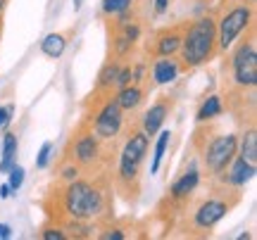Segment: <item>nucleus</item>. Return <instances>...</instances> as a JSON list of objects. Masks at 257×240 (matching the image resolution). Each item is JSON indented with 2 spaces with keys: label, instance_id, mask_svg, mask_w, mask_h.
I'll use <instances>...</instances> for the list:
<instances>
[{
  "label": "nucleus",
  "instance_id": "nucleus-1",
  "mask_svg": "<svg viewBox=\"0 0 257 240\" xmlns=\"http://www.w3.org/2000/svg\"><path fill=\"white\" fill-rule=\"evenodd\" d=\"M181 57L186 67H200L217 53V22L212 17H200L193 22L181 36Z\"/></svg>",
  "mask_w": 257,
  "mask_h": 240
},
{
  "label": "nucleus",
  "instance_id": "nucleus-2",
  "mask_svg": "<svg viewBox=\"0 0 257 240\" xmlns=\"http://www.w3.org/2000/svg\"><path fill=\"white\" fill-rule=\"evenodd\" d=\"M64 209L74 221H88L102 212V195L86 181H69L64 193Z\"/></svg>",
  "mask_w": 257,
  "mask_h": 240
},
{
  "label": "nucleus",
  "instance_id": "nucleus-3",
  "mask_svg": "<svg viewBox=\"0 0 257 240\" xmlns=\"http://www.w3.org/2000/svg\"><path fill=\"white\" fill-rule=\"evenodd\" d=\"M252 19H255V15H252L250 5H236L229 12H224L219 24H217V48L226 50L233 46V41L243 34V29H248L252 24Z\"/></svg>",
  "mask_w": 257,
  "mask_h": 240
},
{
  "label": "nucleus",
  "instance_id": "nucleus-4",
  "mask_svg": "<svg viewBox=\"0 0 257 240\" xmlns=\"http://www.w3.org/2000/svg\"><path fill=\"white\" fill-rule=\"evenodd\" d=\"M233 79L240 88H255L257 86V48L255 41H243L231 57Z\"/></svg>",
  "mask_w": 257,
  "mask_h": 240
},
{
  "label": "nucleus",
  "instance_id": "nucleus-5",
  "mask_svg": "<svg viewBox=\"0 0 257 240\" xmlns=\"http://www.w3.org/2000/svg\"><path fill=\"white\" fill-rule=\"evenodd\" d=\"M148 152V136L146 131H138L131 138L126 140V145L121 150V159H119V174L124 181H134L138 176V166L143 162Z\"/></svg>",
  "mask_w": 257,
  "mask_h": 240
},
{
  "label": "nucleus",
  "instance_id": "nucleus-6",
  "mask_svg": "<svg viewBox=\"0 0 257 240\" xmlns=\"http://www.w3.org/2000/svg\"><path fill=\"white\" fill-rule=\"evenodd\" d=\"M236 145H238V138L236 136H219L214 138L205 150V164L212 174L217 176L221 174L226 166L231 164V159L236 157Z\"/></svg>",
  "mask_w": 257,
  "mask_h": 240
},
{
  "label": "nucleus",
  "instance_id": "nucleus-7",
  "mask_svg": "<svg viewBox=\"0 0 257 240\" xmlns=\"http://www.w3.org/2000/svg\"><path fill=\"white\" fill-rule=\"evenodd\" d=\"M121 129V107L117 102H105L100 114L95 117V136L98 138H114Z\"/></svg>",
  "mask_w": 257,
  "mask_h": 240
},
{
  "label": "nucleus",
  "instance_id": "nucleus-8",
  "mask_svg": "<svg viewBox=\"0 0 257 240\" xmlns=\"http://www.w3.org/2000/svg\"><path fill=\"white\" fill-rule=\"evenodd\" d=\"M229 212V204L224 202V200H217V197H212L207 202H202L198 207V212L193 216V221L198 228H212L214 223H219L224 216Z\"/></svg>",
  "mask_w": 257,
  "mask_h": 240
},
{
  "label": "nucleus",
  "instance_id": "nucleus-9",
  "mask_svg": "<svg viewBox=\"0 0 257 240\" xmlns=\"http://www.w3.org/2000/svg\"><path fill=\"white\" fill-rule=\"evenodd\" d=\"M98 140H95V136L93 133H86V136H81V138L74 143V157H76V162L83 166L93 164L95 159H98Z\"/></svg>",
  "mask_w": 257,
  "mask_h": 240
},
{
  "label": "nucleus",
  "instance_id": "nucleus-10",
  "mask_svg": "<svg viewBox=\"0 0 257 240\" xmlns=\"http://www.w3.org/2000/svg\"><path fill=\"white\" fill-rule=\"evenodd\" d=\"M167 114H169V105H167V100L155 102V105L146 112V117H143V131H146V136H155L157 131L162 129Z\"/></svg>",
  "mask_w": 257,
  "mask_h": 240
},
{
  "label": "nucleus",
  "instance_id": "nucleus-11",
  "mask_svg": "<svg viewBox=\"0 0 257 240\" xmlns=\"http://www.w3.org/2000/svg\"><path fill=\"white\" fill-rule=\"evenodd\" d=\"M229 166H231V171H229V176H226V181H229L231 185H243L245 181L255 178V174H257L255 164L245 162L243 157L231 159V164H229Z\"/></svg>",
  "mask_w": 257,
  "mask_h": 240
},
{
  "label": "nucleus",
  "instance_id": "nucleus-12",
  "mask_svg": "<svg viewBox=\"0 0 257 240\" xmlns=\"http://www.w3.org/2000/svg\"><path fill=\"white\" fill-rule=\"evenodd\" d=\"M176 76H179V65H176V60H172V55L160 57L155 62V67H153V79H155V83H160V86L172 83Z\"/></svg>",
  "mask_w": 257,
  "mask_h": 240
},
{
  "label": "nucleus",
  "instance_id": "nucleus-13",
  "mask_svg": "<svg viewBox=\"0 0 257 240\" xmlns=\"http://www.w3.org/2000/svg\"><path fill=\"white\" fill-rule=\"evenodd\" d=\"M179 48H181V34H179V29H172V31H162V34L157 36L155 53H157L160 57L174 55Z\"/></svg>",
  "mask_w": 257,
  "mask_h": 240
},
{
  "label": "nucleus",
  "instance_id": "nucleus-14",
  "mask_svg": "<svg viewBox=\"0 0 257 240\" xmlns=\"http://www.w3.org/2000/svg\"><path fill=\"white\" fill-rule=\"evenodd\" d=\"M17 136L15 133H5V143H3V162H0V174H8L17 162Z\"/></svg>",
  "mask_w": 257,
  "mask_h": 240
},
{
  "label": "nucleus",
  "instance_id": "nucleus-15",
  "mask_svg": "<svg viewBox=\"0 0 257 240\" xmlns=\"http://www.w3.org/2000/svg\"><path fill=\"white\" fill-rule=\"evenodd\" d=\"M141 100H143V91L138 86H121L114 102L119 105L121 110H136L141 105Z\"/></svg>",
  "mask_w": 257,
  "mask_h": 240
},
{
  "label": "nucleus",
  "instance_id": "nucleus-16",
  "mask_svg": "<svg viewBox=\"0 0 257 240\" xmlns=\"http://www.w3.org/2000/svg\"><path fill=\"white\" fill-rule=\"evenodd\" d=\"M198 183H200V174H198V169H191L188 174H184L174 185H172V197H186L188 193L195 190Z\"/></svg>",
  "mask_w": 257,
  "mask_h": 240
},
{
  "label": "nucleus",
  "instance_id": "nucleus-17",
  "mask_svg": "<svg viewBox=\"0 0 257 240\" xmlns=\"http://www.w3.org/2000/svg\"><path fill=\"white\" fill-rule=\"evenodd\" d=\"M64 48H67V41H64L62 34H48V36L41 41V50H43V55L53 57V60H57V57L62 55Z\"/></svg>",
  "mask_w": 257,
  "mask_h": 240
},
{
  "label": "nucleus",
  "instance_id": "nucleus-18",
  "mask_svg": "<svg viewBox=\"0 0 257 240\" xmlns=\"http://www.w3.org/2000/svg\"><path fill=\"white\" fill-rule=\"evenodd\" d=\"M240 157L250 162V164H255L257 162V133L255 129H250L245 136H243V143H240Z\"/></svg>",
  "mask_w": 257,
  "mask_h": 240
},
{
  "label": "nucleus",
  "instance_id": "nucleus-19",
  "mask_svg": "<svg viewBox=\"0 0 257 240\" xmlns=\"http://www.w3.org/2000/svg\"><path fill=\"white\" fill-rule=\"evenodd\" d=\"M169 138H172V133H169V131H162V133H160L157 145H155V155H153L150 174H157V169H160V164H162V157H165V152H167V145H169Z\"/></svg>",
  "mask_w": 257,
  "mask_h": 240
},
{
  "label": "nucleus",
  "instance_id": "nucleus-20",
  "mask_svg": "<svg viewBox=\"0 0 257 240\" xmlns=\"http://www.w3.org/2000/svg\"><path fill=\"white\" fill-rule=\"evenodd\" d=\"M221 114V100L217 95H210L207 100L202 102L200 112H198V121H205V119H212V117H219Z\"/></svg>",
  "mask_w": 257,
  "mask_h": 240
},
{
  "label": "nucleus",
  "instance_id": "nucleus-21",
  "mask_svg": "<svg viewBox=\"0 0 257 240\" xmlns=\"http://www.w3.org/2000/svg\"><path fill=\"white\" fill-rule=\"evenodd\" d=\"M117 74H119V65H114V62L105 65V69L100 72V81H98V88H100V91H107V88H112V86L117 83Z\"/></svg>",
  "mask_w": 257,
  "mask_h": 240
},
{
  "label": "nucleus",
  "instance_id": "nucleus-22",
  "mask_svg": "<svg viewBox=\"0 0 257 240\" xmlns=\"http://www.w3.org/2000/svg\"><path fill=\"white\" fill-rule=\"evenodd\" d=\"M134 0H102V12L105 15H121L131 8Z\"/></svg>",
  "mask_w": 257,
  "mask_h": 240
},
{
  "label": "nucleus",
  "instance_id": "nucleus-23",
  "mask_svg": "<svg viewBox=\"0 0 257 240\" xmlns=\"http://www.w3.org/2000/svg\"><path fill=\"white\" fill-rule=\"evenodd\" d=\"M8 174H10V188H12V190H19V188H22V183H24V169L15 164Z\"/></svg>",
  "mask_w": 257,
  "mask_h": 240
},
{
  "label": "nucleus",
  "instance_id": "nucleus-24",
  "mask_svg": "<svg viewBox=\"0 0 257 240\" xmlns=\"http://www.w3.org/2000/svg\"><path fill=\"white\" fill-rule=\"evenodd\" d=\"M50 152H53V143H43V145H41V152H38V157H36V166H38V169H46V166H48Z\"/></svg>",
  "mask_w": 257,
  "mask_h": 240
},
{
  "label": "nucleus",
  "instance_id": "nucleus-25",
  "mask_svg": "<svg viewBox=\"0 0 257 240\" xmlns=\"http://www.w3.org/2000/svg\"><path fill=\"white\" fill-rule=\"evenodd\" d=\"M131 67H119V74H117V83H114V86H128V83H131Z\"/></svg>",
  "mask_w": 257,
  "mask_h": 240
},
{
  "label": "nucleus",
  "instance_id": "nucleus-26",
  "mask_svg": "<svg viewBox=\"0 0 257 240\" xmlns=\"http://www.w3.org/2000/svg\"><path fill=\"white\" fill-rule=\"evenodd\" d=\"M12 112H15V107H12V105H8V107H0V126H8L10 119H12Z\"/></svg>",
  "mask_w": 257,
  "mask_h": 240
},
{
  "label": "nucleus",
  "instance_id": "nucleus-27",
  "mask_svg": "<svg viewBox=\"0 0 257 240\" xmlns=\"http://www.w3.org/2000/svg\"><path fill=\"white\" fill-rule=\"evenodd\" d=\"M41 238L43 240H64V233L57 231V228H48V231L41 233Z\"/></svg>",
  "mask_w": 257,
  "mask_h": 240
},
{
  "label": "nucleus",
  "instance_id": "nucleus-28",
  "mask_svg": "<svg viewBox=\"0 0 257 240\" xmlns=\"http://www.w3.org/2000/svg\"><path fill=\"white\" fill-rule=\"evenodd\" d=\"M76 174H79V171H76V166H67V169L62 171V176L67 178V181H74V178H76Z\"/></svg>",
  "mask_w": 257,
  "mask_h": 240
},
{
  "label": "nucleus",
  "instance_id": "nucleus-29",
  "mask_svg": "<svg viewBox=\"0 0 257 240\" xmlns=\"http://www.w3.org/2000/svg\"><path fill=\"white\" fill-rule=\"evenodd\" d=\"M102 240H124V233H119V231L102 233Z\"/></svg>",
  "mask_w": 257,
  "mask_h": 240
},
{
  "label": "nucleus",
  "instance_id": "nucleus-30",
  "mask_svg": "<svg viewBox=\"0 0 257 240\" xmlns=\"http://www.w3.org/2000/svg\"><path fill=\"white\" fill-rule=\"evenodd\" d=\"M167 8H169V0H155V10L162 15V12H167Z\"/></svg>",
  "mask_w": 257,
  "mask_h": 240
},
{
  "label": "nucleus",
  "instance_id": "nucleus-31",
  "mask_svg": "<svg viewBox=\"0 0 257 240\" xmlns=\"http://www.w3.org/2000/svg\"><path fill=\"white\" fill-rule=\"evenodd\" d=\"M10 195H12V188H10V183L0 185V197H3V200H8Z\"/></svg>",
  "mask_w": 257,
  "mask_h": 240
},
{
  "label": "nucleus",
  "instance_id": "nucleus-32",
  "mask_svg": "<svg viewBox=\"0 0 257 240\" xmlns=\"http://www.w3.org/2000/svg\"><path fill=\"white\" fill-rule=\"evenodd\" d=\"M10 235H12V228L5 226V223H0V238H10Z\"/></svg>",
  "mask_w": 257,
  "mask_h": 240
},
{
  "label": "nucleus",
  "instance_id": "nucleus-33",
  "mask_svg": "<svg viewBox=\"0 0 257 240\" xmlns=\"http://www.w3.org/2000/svg\"><path fill=\"white\" fill-rule=\"evenodd\" d=\"M81 5H83V0H74V10H76V12L81 10Z\"/></svg>",
  "mask_w": 257,
  "mask_h": 240
},
{
  "label": "nucleus",
  "instance_id": "nucleus-34",
  "mask_svg": "<svg viewBox=\"0 0 257 240\" xmlns=\"http://www.w3.org/2000/svg\"><path fill=\"white\" fill-rule=\"evenodd\" d=\"M3 10H5V0H0V15H3Z\"/></svg>",
  "mask_w": 257,
  "mask_h": 240
},
{
  "label": "nucleus",
  "instance_id": "nucleus-35",
  "mask_svg": "<svg viewBox=\"0 0 257 240\" xmlns=\"http://www.w3.org/2000/svg\"><path fill=\"white\" fill-rule=\"evenodd\" d=\"M248 3H255V0H248Z\"/></svg>",
  "mask_w": 257,
  "mask_h": 240
}]
</instances>
